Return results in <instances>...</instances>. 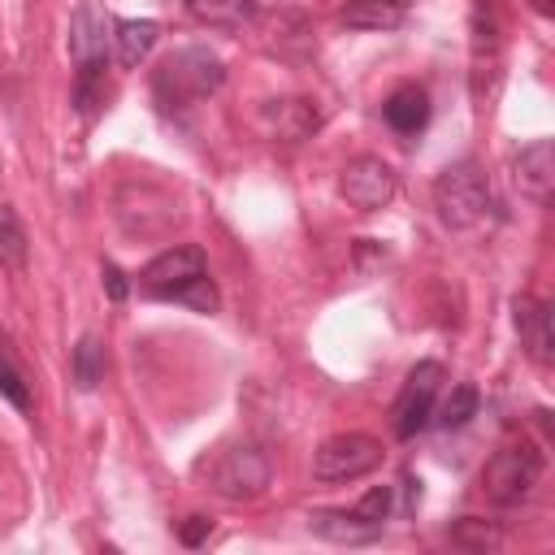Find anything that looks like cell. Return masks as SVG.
<instances>
[{
	"label": "cell",
	"instance_id": "cell-18",
	"mask_svg": "<svg viewBox=\"0 0 555 555\" xmlns=\"http://www.w3.org/2000/svg\"><path fill=\"white\" fill-rule=\"evenodd\" d=\"M69 373H74L78 390H95L100 386V377H104V347H100L95 334L78 338V347L69 351Z\"/></svg>",
	"mask_w": 555,
	"mask_h": 555
},
{
	"label": "cell",
	"instance_id": "cell-24",
	"mask_svg": "<svg viewBox=\"0 0 555 555\" xmlns=\"http://www.w3.org/2000/svg\"><path fill=\"white\" fill-rule=\"evenodd\" d=\"M390 499H395V494H390V486H373V490H369V494H364V499L356 503V512H360L364 520L382 525V520L390 516Z\"/></svg>",
	"mask_w": 555,
	"mask_h": 555
},
{
	"label": "cell",
	"instance_id": "cell-16",
	"mask_svg": "<svg viewBox=\"0 0 555 555\" xmlns=\"http://www.w3.org/2000/svg\"><path fill=\"white\" fill-rule=\"evenodd\" d=\"M186 13L212 30H243L256 17L251 0H186Z\"/></svg>",
	"mask_w": 555,
	"mask_h": 555
},
{
	"label": "cell",
	"instance_id": "cell-22",
	"mask_svg": "<svg viewBox=\"0 0 555 555\" xmlns=\"http://www.w3.org/2000/svg\"><path fill=\"white\" fill-rule=\"evenodd\" d=\"M468 416H477V390L473 386H455L447 395V403L438 408V425L442 429H460V425H468Z\"/></svg>",
	"mask_w": 555,
	"mask_h": 555
},
{
	"label": "cell",
	"instance_id": "cell-12",
	"mask_svg": "<svg viewBox=\"0 0 555 555\" xmlns=\"http://www.w3.org/2000/svg\"><path fill=\"white\" fill-rule=\"evenodd\" d=\"M382 117H386L390 130L416 134V130H425V121H429V95H425L416 82H403V87H395V91L386 95Z\"/></svg>",
	"mask_w": 555,
	"mask_h": 555
},
{
	"label": "cell",
	"instance_id": "cell-25",
	"mask_svg": "<svg viewBox=\"0 0 555 555\" xmlns=\"http://www.w3.org/2000/svg\"><path fill=\"white\" fill-rule=\"evenodd\" d=\"M0 395L13 403V408H26L30 403V390H26V382L9 369V364H0Z\"/></svg>",
	"mask_w": 555,
	"mask_h": 555
},
{
	"label": "cell",
	"instance_id": "cell-1",
	"mask_svg": "<svg viewBox=\"0 0 555 555\" xmlns=\"http://www.w3.org/2000/svg\"><path fill=\"white\" fill-rule=\"evenodd\" d=\"M221 82H225L221 56H212L208 48H178L160 61V69L152 78V91L165 108H186L195 100H208Z\"/></svg>",
	"mask_w": 555,
	"mask_h": 555
},
{
	"label": "cell",
	"instance_id": "cell-17",
	"mask_svg": "<svg viewBox=\"0 0 555 555\" xmlns=\"http://www.w3.org/2000/svg\"><path fill=\"white\" fill-rule=\"evenodd\" d=\"M343 22L351 30H390V26L403 22V4H395V0H351L343 9Z\"/></svg>",
	"mask_w": 555,
	"mask_h": 555
},
{
	"label": "cell",
	"instance_id": "cell-14",
	"mask_svg": "<svg viewBox=\"0 0 555 555\" xmlns=\"http://www.w3.org/2000/svg\"><path fill=\"white\" fill-rule=\"evenodd\" d=\"M156 35H160V26H156L152 17H126V22H113V48H117V65H121V69H134V65H139V61L152 52Z\"/></svg>",
	"mask_w": 555,
	"mask_h": 555
},
{
	"label": "cell",
	"instance_id": "cell-8",
	"mask_svg": "<svg viewBox=\"0 0 555 555\" xmlns=\"http://www.w3.org/2000/svg\"><path fill=\"white\" fill-rule=\"evenodd\" d=\"M199 273H204V251H199L195 243H173L169 251H160V256L139 273V286H143L147 295L169 299L182 282H191V278H199Z\"/></svg>",
	"mask_w": 555,
	"mask_h": 555
},
{
	"label": "cell",
	"instance_id": "cell-2",
	"mask_svg": "<svg viewBox=\"0 0 555 555\" xmlns=\"http://www.w3.org/2000/svg\"><path fill=\"white\" fill-rule=\"evenodd\" d=\"M434 208L442 217V225L451 230H468L486 217L490 208V182L486 173L473 165V160H460V165H447L434 182Z\"/></svg>",
	"mask_w": 555,
	"mask_h": 555
},
{
	"label": "cell",
	"instance_id": "cell-10",
	"mask_svg": "<svg viewBox=\"0 0 555 555\" xmlns=\"http://www.w3.org/2000/svg\"><path fill=\"white\" fill-rule=\"evenodd\" d=\"M512 321H516V330H520L525 351H529L538 364H551V360H555V317H551V304H542V299H533V295H516Z\"/></svg>",
	"mask_w": 555,
	"mask_h": 555
},
{
	"label": "cell",
	"instance_id": "cell-13",
	"mask_svg": "<svg viewBox=\"0 0 555 555\" xmlns=\"http://www.w3.org/2000/svg\"><path fill=\"white\" fill-rule=\"evenodd\" d=\"M264 126H269L278 139L299 143V139H308V134L321 126V117H317L312 100H273V104L264 108Z\"/></svg>",
	"mask_w": 555,
	"mask_h": 555
},
{
	"label": "cell",
	"instance_id": "cell-4",
	"mask_svg": "<svg viewBox=\"0 0 555 555\" xmlns=\"http://www.w3.org/2000/svg\"><path fill=\"white\" fill-rule=\"evenodd\" d=\"M382 464V442L369 434H334L317 447L312 455V477L317 481H356Z\"/></svg>",
	"mask_w": 555,
	"mask_h": 555
},
{
	"label": "cell",
	"instance_id": "cell-20",
	"mask_svg": "<svg viewBox=\"0 0 555 555\" xmlns=\"http://www.w3.org/2000/svg\"><path fill=\"white\" fill-rule=\"evenodd\" d=\"M0 264H9V269L26 264V230L9 204H0Z\"/></svg>",
	"mask_w": 555,
	"mask_h": 555
},
{
	"label": "cell",
	"instance_id": "cell-29",
	"mask_svg": "<svg viewBox=\"0 0 555 555\" xmlns=\"http://www.w3.org/2000/svg\"><path fill=\"white\" fill-rule=\"evenodd\" d=\"M395 4H408V0H395Z\"/></svg>",
	"mask_w": 555,
	"mask_h": 555
},
{
	"label": "cell",
	"instance_id": "cell-9",
	"mask_svg": "<svg viewBox=\"0 0 555 555\" xmlns=\"http://www.w3.org/2000/svg\"><path fill=\"white\" fill-rule=\"evenodd\" d=\"M512 182L525 199L546 204L551 186H555V143L551 139H533L529 147H520V156L512 160Z\"/></svg>",
	"mask_w": 555,
	"mask_h": 555
},
{
	"label": "cell",
	"instance_id": "cell-28",
	"mask_svg": "<svg viewBox=\"0 0 555 555\" xmlns=\"http://www.w3.org/2000/svg\"><path fill=\"white\" fill-rule=\"evenodd\" d=\"M533 9H538L542 17H551V13H555V4H551V0H533Z\"/></svg>",
	"mask_w": 555,
	"mask_h": 555
},
{
	"label": "cell",
	"instance_id": "cell-3",
	"mask_svg": "<svg viewBox=\"0 0 555 555\" xmlns=\"http://www.w3.org/2000/svg\"><path fill=\"white\" fill-rule=\"evenodd\" d=\"M538 477H542V455L529 442H520V447L494 451V460L481 473V490H486L490 503H503L507 507V503H520L538 486Z\"/></svg>",
	"mask_w": 555,
	"mask_h": 555
},
{
	"label": "cell",
	"instance_id": "cell-21",
	"mask_svg": "<svg viewBox=\"0 0 555 555\" xmlns=\"http://www.w3.org/2000/svg\"><path fill=\"white\" fill-rule=\"evenodd\" d=\"M451 542L464 546V551H494L499 546V529L490 520H477V516H460L451 525Z\"/></svg>",
	"mask_w": 555,
	"mask_h": 555
},
{
	"label": "cell",
	"instance_id": "cell-19",
	"mask_svg": "<svg viewBox=\"0 0 555 555\" xmlns=\"http://www.w3.org/2000/svg\"><path fill=\"white\" fill-rule=\"evenodd\" d=\"M100 104H104V56L100 61H78V74H74V108L82 117H91Z\"/></svg>",
	"mask_w": 555,
	"mask_h": 555
},
{
	"label": "cell",
	"instance_id": "cell-6",
	"mask_svg": "<svg viewBox=\"0 0 555 555\" xmlns=\"http://www.w3.org/2000/svg\"><path fill=\"white\" fill-rule=\"evenodd\" d=\"M438 386H442V364H438V360H421V364L408 373V382H403V390H399V399H395V434H399V438H416V434L429 425Z\"/></svg>",
	"mask_w": 555,
	"mask_h": 555
},
{
	"label": "cell",
	"instance_id": "cell-5",
	"mask_svg": "<svg viewBox=\"0 0 555 555\" xmlns=\"http://www.w3.org/2000/svg\"><path fill=\"white\" fill-rule=\"evenodd\" d=\"M269 477H273V464H269L264 451H256V447H230V451L212 464V477H208V481H212V490H217L225 503H247V499L264 494Z\"/></svg>",
	"mask_w": 555,
	"mask_h": 555
},
{
	"label": "cell",
	"instance_id": "cell-27",
	"mask_svg": "<svg viewBox=\"0 0 555 555\" xmlns=\"http://www.w3.org/2000/svg\"><path fill=\"white\" fill-rule=\"evenodd\" d=\"M104 291H108V299H113V304H121V299H126V291H130V286H126V273H121L117 264H104Z\"/></svg>",
	"mask_w": 555,
	"mask_h": 555
},
{
	"label": "cell",
	"instance_id": "cell-11",
	"mask_svg": "<svg viewBox=\"0 0 555 555\" xmlns=\"http://www.w3.org/2000/svg\"><path fill=\"white\" fill-rule=\"evenodd\" d=\"M108 17L95 0H78L74 17H69V52L74 61H100L104 56V43H108Z\"/></svg>",
	"mask_w": 555,
	"mask_h": 555
},
{
	"label": "cell",
	"instance_id": "cell-7",
	"mask_svg": "<svg viewBox=\"0 0 555 555\" xmlns=\"http://www.w3.org/2000/svg\"><path fill=\"white\" fill-rule=\"evenodd\" d=\"M338 186H343V195H347L351 208L377 212V208H386V204L395 199V169H390L382 156H356V160L343 169Z\"/></svg>",
	"mask_w": 555,
	"mask_h": 555
},
{
	"label": "cell",
	"instance_id": "cell-23",
	"mask_svg": "<svg viewBox=\"0 0 555 555\" xmlns=\"http://www.w3.org/2000/svg\"><path fill=\"white\" fill-rule=\"evenodd\" d=\"M169 299H178V304H186V308H195V312H217V286L208 282V273H199V278L182 282Z\"/></svg>",
	"mask_w": 555,
	"mask_h": 555
},
{
	"label": "cell",
	"instance_id": "cell-15",
	"mask_svg": "<svg viewBox=\"0 0 555 555\" xmlns=\"http://www.w3.org/2000/svg\"><path fill=\"white\" fill-rule=\"evenodd\" d=\"M308 529L321 533V538H330V542H369V538L382 533V525L364 520L356 507L351 512H312L308 516Z\"/></svg>",
	"mask_w": 555,
	"mask_h": 555
},
{
	"label": "cell",
	"instance_id": "cell-26",
	"mask_svg": "<svg viewBox=\"0 0 555 555\" xmlns=\"http://www.w3.org/2000/svg\"><path fill=\"white\" fill-rule=\"evenodd\" d=\"M208 533H212V520H208V516H186V525L178 529V538H182L186 546H199Z\"/></svg>",
	"mask_w": 555,
	"mask_h": 555
}]
</instances>
